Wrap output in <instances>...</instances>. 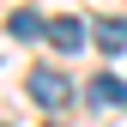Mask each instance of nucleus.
Returning <instances> with one entry per match:
<instances>
[{
  "label": "nucleus",
  "mask_w": 127,
  "mask_h": 127,
  "mask_svg": "<svg viewBox=\"0 0 127 127\" xmlns=\"http://www.w3.org/2000/svg\"><path fill=\"white\" fill-rule=\"evenodd\" d=\"M6 30H12L18 42H30V36H49V24H42V18H36L30 6H24V12H12V18H6Z\"/></svg>",
  "instance_id": "39448f33"
},
{
  "label": "nucleus",
  "mask_w": 127,
  "mask_h": 127,
  "mask_svg": "<svg viewBox=\"0 0 127 127\" xmlns=\"http://www.w3.org/2000/svg\"><path fill=\"white\" fill-rule=\"evenodd\" d=\"M85 97H91V109H121V103H127V85H121L115 73H97V79L85 85Z\"/></svg>",
  "instance_id": "f03ea898"
},
{
  "label": "nucleus",
  "mask_w": 127,
  "mask_h": 127,
  "mask_svg": "<svg viewBox=\"0 0 127 127\" xmlns=\"http://www.w3.org/2000/svg\"><path fill=\"white\" fill-rule=\"evenodd\" d=\"M91 36H97L103 55H121V49H127V18H97V30H91Z\"/></svg>",
  "instance_id": "20e7f679"
},
{
  "label": "nucleus",
  "mask_w": 127,
  "mask_h": 127,
  "mask_svg": "<svg viewBox=\"0 0 127 127\" xmlns=\"http://www.w3.org/2000/svg\"><path fill=\"white\" fill-rule=\"evenodd\" d=\"M0 127H12V121H0Z\"/></svg>",
  "instance_id": "423d86ee"
},
{
  "label": "nucleus",
  "mask_w": 127,
  "mask_h": 127,
  "mask_svg": "<svg viewBox=\"0 0 127 127\" xmlns=\"http://www.w3.org/2000/svg\"><path fill=\"white\" fill-rule=\"evenodd\" d=\"M49 127H55V121H49Z\"/></svg>",
  "instance_id": "0eeeda50"
},
{
  "label": "nucleus",
  "mask_w": 127,
  "mask_h": 127,
  "mask_svg": "<svg viewBox=\"0 0 127 127\" xmlns=\"http://www.w3.org/2000/svg\"><path fill=\"white\" fill-rule=\"evenodd\" d=\"M49 42H55L61 55H73V49H85V24H79V18H55V24H49Z\"/></svg>",
  "instance_id": "7ed1b4c3"
},
{
  "label": "nucleus",
  "mask_w": 127,
  "mask_h": 127,
  "mask_svg": "<svg viewBox=\"0 0 127 127\" xmlns=\"http://www.w3.org/2000/svg\"><path fill=\"white\" fill-rule=\"evenodd\" d=\"M24 85H30V97H36L42 109H61V103L73 97V85H67L55 67H30V79H24Z\"/></svg>",
  "instance_id": "f257e3e1"
}]
</instances>
